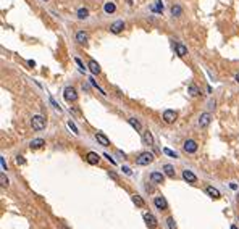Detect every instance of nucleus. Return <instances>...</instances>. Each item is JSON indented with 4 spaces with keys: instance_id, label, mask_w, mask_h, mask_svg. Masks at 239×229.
I'll return each instance as SVG.
<instances>
[{
    "instance_id": "1a4fd4ad",
    "label": "nucleus",
    "mask_w": 239,
    "mask_h": 229,
    "mask_svg": "<svg viewBox=\"0 0 239 229\" xmlns=\"http://www.w3.org/2000/svg\"><path fill=\"white\" fill-rule=\"evenodd\" d=\"M210 119H212V118H210L208 113H202V115L199 116V126H200V128H207V126L210 124Z\"/></svg>"
},
{
    "instance_id": "f704fd0d",
    "label": "nucleus",
    "mask_w": 239,
    "mask_h": 229,
    "mask_svg": "<svg viewBox=\"0 0 239 229\" xmlns=\"http://www.w3.org/2000/svg\"><path fill=\"white\" fill-rule=\"evenodd\" d=\"M0 161H2V168H3V170H7V165H5V158L2 157V160H0Z\"/></svg>"
},
{
    "instance_id": "473e14b6",
    "label": "nucleus",
    "mask_w": 239,
    "mask_h": 229,
    "mask_svg": "<svg viewBox=\"0 0 239 229\" xmlns=\"http://www.w3.org/2000/svg\"><path fill=\"white\" fill-rule=\"evenodd\" d=\"M16 163H18V165H24L26 161H24V158H23L21 155H18V157H16Z\"/></svg>"
},
{
    "instance_id": "72a5a7b5",
    "label": "nucleus",
    "mask_w": 239,
    "mask_h": 229,
    "mask_svg": "<svg viewBox=\"0 0 239 229\" xmlns=\"http://www.w3.org/2000/svg\"><path fill=\"white\" fill-rule=\"evenodd\" d=\"M123 171L126 173V174H129V176H131V170H129L128 166H123Z\"/></svg>"
},
{
    "instance_id": "58836bf2",
    "label": "nucleus",
    "mask_w": 239,
    "mask_h": 229,
    "mask_svg": "<svg viewBox=\"0 0 239 229\" xmlns=\"http://www.w3.org/2000/svg\"><path fill=\"white\" fill-rule=\"evenodd\" d=\"M44 2H45V0H44Z\"/></svg>"
},
{
    "instance_id": "e433bc0d",
    "label": "nucleus",
    "mask_w": 239,
    "mask_h": 229,
    "mask_svg": "<svg viewBox=\"0 0 239 229\" xmlns=\"http://www.w3.org/2000/svg\"><path fill=\"white\" fill-rule=\"evenodd\" d=\"M60 229H68V227L65 226V224H60Z\"/></svg>"
},
{
    "instance_id": "7c9ffc66",
    "label": "nucleus",
    "mask_w": 239,
    "mask_h": 229,
    "mask_svg": "<svg viewBox=\"0 0 239 229\" xmlns=\"http://www.w3.org/2000/svg\"><path fill=\"white\" fill-rule=\"evenodd\" d=\"M0 181H2V187H7V186H8V179L5 177V174L0 176Z\"/></svg>"
},
{
    "instance_id": "393cba45",
    "label": "nucleus",
    "mask_w": 239,
    "mask_h": 229,
    "mask_svg": "<svg viewBox=\"0 0 239 229\" xmlns=\"http://www.w3.org/2000/svg\"><path fill=\"white\" fill-rule=\"evenodd\" d=\"M187 92H189L192 97H195V95H199L200 94V91H199V87L197 86H194V84H189V87H187Z\"/></svg>"
},
{
    "instance_id": "dca6fc26",
    "label": "nucleus",
    "mask_w": 239,
    "mask_h": 229,
    "mask_svg": "<svg viewBox=\"0 0 239 229\" xmlns=\"http://www.w3.org/2000/svg\"><path fill=\"white\" fill-rule=\"evenodd\" d=\"M44 144H45V141H44V139H32L29 145H31V148H34V150H36V148H40V147H44Z\"/></svg>"
},
{
    "instance_id": "f03ea898",
    "label": "nucleus",
    "mask_w": 239,
    "mask_h": 229,
    "mask_svg": "<svg viewBox=\"0 0 239 229\" xmlns=\"http://www.w3.org/2000/svg\"><path fill=\"white\" fill-rule=\"evenodd\" d=\"M152 161H153V153H150V152H142L137 157V160H136V163L140 165V166H146V165H149V163H152Z\"/></svg>"
},
{
    "instance_id": "4be33fe9",
    "label": "nucleus",
    "mask_w": 239,
    "mask_h": 229,
    "mask_svg": "<svg viewBox=\"0 0 239 229\" xmlns=\"http://www.w3.org/2000/svg\"><path fill=\"white\" fill-rule=\"evenodd\" d=\"M150 10L160 15V13L163 11V5H162V2H160V0H157V2H155V5H150Z\"/></svg>"
},
{
    "instance_id": "a211bd4d",
    "label": "nucleus",
    "mask_w": 239,
    "mask_h": 229,
    "mask_svg": "<svg viewBox=\"0 0 239 229\" xmlns=\"http://www.w3.org/2000/svg\"><path fill=\"white\" fill-rule=\"evenodd\" d=\"M205 192H207L212 199H220V192H218V189L212 187V186H208V187L205 189Z\"/></svg>"
},
{
    "instance_id": "f257e3e1",
    "label": "nucleus",
    "mask_w": 239,
    "mask_h": 229,
    "mask_svg": "<svg viewBox=\"0 0 239 229\" xmlns=\"http://www.w3.org/2000/svg\"><path fill=\"white\" fill-rule=\"evenodd\" d=\"M31 126H32V129H34V131H42V129L45 128V118H44V116H40V115L32 116Z\"/></svg>"
},
{
    "instance_id": "39448f33",
    "label": "nucleus",
    "mask_w": 239,
    "mask_h": 229,
    "mask_svg": "<svg viewBox=\"0 0 239 229\" xmlns=\"http://www.w3.org/2000/svg\"><path fill=\"white\" fill-rule=\"evenodd\" d=\"M184 152L186 153H194V152H197V142L192 141V139H189V141H186L184 142Z\"/></svg>"
},
{
    "instance_id": "0eeeda50",
    "label": "nucleus",
    "mask_w": 239,
    "mask_h": 229,
    "mask_svg": "<svg viewBox=\"0 0 239 229\" xmlns=\"http://www.w3.org/2000/svg\"><path fill=\"white\" fill-rule=\"evenodd\" d=\"M153 205H155V207H157L158 210H168V203H166V200L163 199V197H160V195L153 199Z\"/></svg>"
},
{
    "instance_id": "5701e85b",
    "label": "nucleus",
    "mask_w": 239,
    "mask_h": 229,
    "mask_svg": "<svg viewBox=\"0 0 239 229\" xmlns=\"http://www.w3.org/2000/svg\"><path fill=\"white\" fill-rule=\"evenodd\" d=\"M115 10H116L115 3H111V2H107V3H105V7H104V11L107 13V15H110V13H113Z\"/></svg>"
},
{
    "instance_id": "9b49d317",
    "label": "nucleus",
    "mask_w": 239,
    "mask_h": 229,
    "mask_svg": "<svg viewBox=\"0 0 239 229\" xmlns=\"http://www.w3.org/2000/svg\"><path fill=\"white\" fill-rule=\"evenodd\" d=\"M182 177L187 181V182H191V184H194L195 181H197V177H195V174L192 171H189V170H184L182 171Z\"/></svg>"
},
{
    "instance_id": "4468645a",
    "label": "nucleus",
    "mask_w": 239,
    "mask_h": 229,
    "mask_svg": "<svg viewBox=\"0 0 239 229\" xmlns=\"http://www.w3.org/2000/svg\"><path fill=\"white\" fill-rule=\"evenodd\" d=\"M86 158H87V161L91 163V165H97V163H99V160H100V157L97 155L95 152H89Z\"/></svg>"
},
{
    "instance_id": "a878e982",
    "label": "nucleus",
    "mask_w": 239,
    "mask_h": 229,
    "mask_svg": "<svg viewBox=\"0 0 239 229\" xmlns=\"http://www.w3.org/2000/svg\"><path fill=\"white\" fill-rule=\"evenodd\" d=\"M131 199H133V202H134L136 205H137V207H140V208H142L144 205H146V202L142 200V197H140V195H133Z\"/></svg>"
},
{
    "instance_id": "ddd939ff",
    "label": "nucleus",
    "mask_w": 239,
    "mask_h": 229,
    "mask_svg": "<svg viewBox=\"0 0 239 229\" xmlns=\"http://www.w3.org/2000/svg\"><path fill=\"white\" fill-rule=\"evenodd\" d=\"M163 179H165V177H163V174H162V173H158V171H153L152 174H150V181L155 182V184H162Z\"/></svg>"
},
{
    "instance_id": "20e7f679",
    "label": "nucleus",
    "mask_w": 239,
    "mask_h": 229,
    "mask_svg": "<svg viewBox=\"0 0 239 229\" xmlns=\"http://www.w3.org/2000/svg\"><path fill=\"white\" fill-rule=\"evenodd\" d=\"M144 221H146V224H147V226L150 227V229H155V227L158 226L157 218L153 216L152 213H146V215H144Z\"/></svg>"
},
{
    "instance_id": "bb28decb",
    "label": "nucleus",
    "mask_w": 239,
    "mask_h": 229,
    "mask_svg": "<svg viewBox=\"0 0 239 229\" xmlns=\"http://www.w3.org/2000/svg\"><path fill=\"white\" fill-rule=\"evenodd\" d=\"M87 16H89L87 8H79V10H78V18H79V20H86Z\"/></svg>"
},
{
    "instance_id": "2f4dec72",
    "label": "nucleus",
    "mask_w": 239,
    "mask_h": 229,
    "mask_svg": "<svg viewBox=\"0 0 239 229\" xmlns=\"http://www.w3.org/2000/svg\"><path fill=\"white\" fill-rule=\"evenodd\" d=\"M74 62H76V65L79 66V69H81V71H86V68H84V65H82V62L79 58H74Z\"/></svg>"
},
{
    "instance_id": "9d476101",
    "label": "nucleus",
    "mask_w": 239,
    "mask_h": 229,
    "mask_svg": "<svg viewBox=\"0 0 239 229\" xmlns=\"http://www.w3.org/2000/svg\"><path fill=\"white\" fill-rule=\"evenodd\" d=\"M87 39H89V36H87V32H84V31H78L76 32V42L78 44H87Z\"/></svg>"
},
{
    "instance_id": "412c9836",
    "label": "nucleus",
    "mask_w": 239,
    "mask_h": 229,
    "mask_svg": "<svg viewBox=\"0 0 239 229\" xmlns=\"http://www.w3.org/2000/svg\"><path fill=\"white\" fill-rule=\"evenodd\" d=\"M163 171H165V174L168 177H175V168L171 165H163Z\"/></svg>"
},
{
    "instance_id": "b1692460",
    "label": "nucleus",
    "mask_w": 239,
    "mask_h": 229,
    "mask_svg": "<svg viewBox=\"0 0 239 229\" xmlns=\"http://www.w3.org/2000/svg\"><path fill=\"white\" fill-rule=\"evenodd\" d=\"M171 15L176 16V18H179V16L182 15V8H181L179 5H173V7H171Z\"/></svg>"
},
{
    "instance_id": "aec40b11",
    "label": "nucleus",
    "mask_w": 239,
    "mask_h": 229,
    "mask_svg": "<svg viewBox=\"0 0 239 229\" xmlns=\"http://www.w3.org/2000/svg\"><path fill=\"white\" fill-rule=\"evenodd\" d=\"M128 123H129L131 126H133V128H134L136 131H139V132L142 131V126H140V123H139V121L136 119V118H128Z\"/></svg>"
},
{
    "instance_id": "6e6552de",
    "label": "nucleus",
    "mask_w": 239,
    "mask_h": 229,
    "mask_svg": "<svg viewBox=\"0 0 239 229\" xmlns=\"http://www.w3.org/2000/svg\"><path fill=\"white\" fill-rule=\"evenodd\" d=\"M123 29H124V23L121 21V20H120V21H115L113 24L110 26V31L113 32V34H118V32H121Z\"/></svg>"
},
{
    "instance_id": "7ed1b4c3",
    "label": "nucleus",
    "mask_w": 239,
    "mask_h": 229,
    "mask_svg": "<svg viewBox=\"0 0 239 229\" xmlns=\"http://www.w3.org/2000/svg\"><path fill=\"white\" fill-rule=\"evenodd\" d=\"M63 97H65V100H66V102H74V100L78 99L76 89H74V87H66L63 91Z\"/></svg>"
},
{
    "instance_id": "c85d7f7f",
    "label": "nucleus",
    "mask_w": 239,
    "mask_h": 229,
    "mask_svg": "<svg viewBox=\"0 0 239 229\" xmlns=\"http://www.w3.org/2000/svg\"><path fill=\"white\" fill-rule=\"evenodd\" d=\"M68 128L71 129V131H73L74 134H79V131H78V128H76V124H74L73 121H68Z\"/></svg>"
},
{
    "instance_id": "c756f323",
    "label": "nucleus",
    "mask_w": 239,
    "mask_h": 229,
    "mask_svg": "<svg viewBox=\"0 0 239 229\" xmlns=\"http://www.w3.org/2000/svg\"><path fill=\"white\" fill-rule=\"evenodd\" d=\"M166 223H168V227H170V229H176V223H175V219H173V218H168Z\"/></svg>"
},
{
    "instance_id": "cd10ccee",
    "label": "nucleus",
    "mask_w": 239,
    "mask_h": 229,
    "mask_svg": "<svg viewBox=\"0 0 239 229\" xmlns=\"http://www.w3.org/2000/svg\"><path fill=\"white\" fill-rule=\"evenodd\" d=\"M162 152L165 153V155H168V157H171V158H178V153H176V152H173V150H170V148H166V147L163 148Z\"/></svg>"
},
{
    "instance_id": "c9c22d12",
    "label": "nucleus",
    "mask_w": 239,
    "mask_h": 229,
    "mask_svg": "<svg viewBox=\"0 0 239 229\" xmlns=\"http://www.w3.org/2000/svg\"><path fill=\"white\" fill-rule=\"evenodd\" d=\"M234 79H236V82H239V73L236 74V76H234Z\"/></svg>"
},
{
    "instance_id": "f3484780",
    "label": "nucleus",
    "mask_w": 239,
    "mask_h": 229,
    "mask_svg": "<svg viewBox=\"0 0 239 229\" xmlns=\"http://www.w3.org/2000/svg\"><path fill=\"white\" fill-rule=\"evenodd\" d=\"M175 49H176V53L179 55V57H184V55L187 53V49L182 44H179V42H176L175 44Z\"/></svg>"
},
{
    "instance_id": "4c0bfd02",
    "label": "nucleus",
    "mask_w": 239,
    "mask_h": 229,
    "mask_svg": "<svg viewBox=\"0 0 239 229\" xmlns=\"http://www.w3.org/2000/svg\"><path fill=\"white\" fill-rule=\"evenodd\" d=\"M231 229H237V226H234V224H233V226H231Z\"/></svg>"
},
{
    "instance_id": "6ab92c4d",
    "label": "nucleus",
    "mask_w": 239,
    "mask_h": 229,
    "mask_svg": "<svg viewBox=\"0 0 239 229\" xmlns=\"http://www.w3.org/2000/svg\"><path fill=\"white\" fill-rule=\"evenodd\" d=\"M95 139H97V141L100 142V145H104V147H107V145H110V141H108V139L105 137L104 134L97 132V134H95Z\"/></svg>"
},
{
    "instance_id": "2eb2a0df",
    "label": "nucleus",
    "mask_w": 239,
    "mask_h": 229,
    "mask_svg": "<svg viewBox=\"0 0 239 229\" xmlns=\"http://www.w3.org/2000/svg\"><path fill=\"white\" fill-rule=\"evenodd\" d=\"M89 69L92 71V74H100V65L95 62V60H91L89 62Z\"/></svg>"
},
{
    "instance_id": "f8f14e48",
    "label": "nucleus",
    "mask_w": 239,
    "mask_h": 229,
    "mask_svg": "<svg viewBox=\"0 0 239 229\" xmlns=\"http://www.w3.org/2000/svg\"><path fill=\"white\" fill-rule=\"evenodd\" d=\"M142 142L146 145H153V137H152L150 131H144L142 132Z\"/></svg>"
},
{
    "instance_id": "423d86ee",
    "label": "nucleus",
    "mask_w": 239,
    "mask_h": 229,
    "mask_svg": "<svg viewBox=\"0 0 239 229\" xmlns=\"http://www.w3.org/2000/svg\"><path fill=\"white\" fill-rule=\"evenodd\" d=\"M175 119H176V111H173V110L163 111V121H165V123L171 124V123H175Z\"/></svg>"
}]
</instances>
